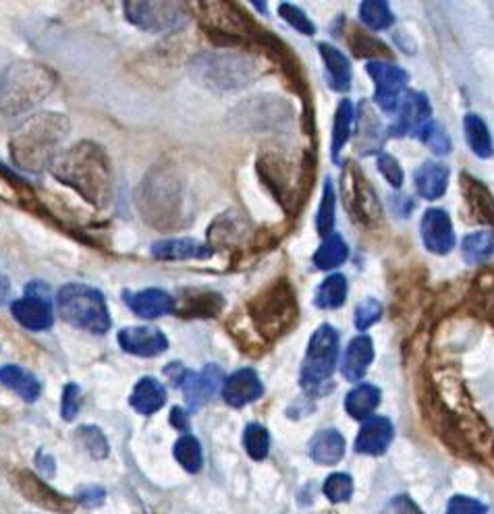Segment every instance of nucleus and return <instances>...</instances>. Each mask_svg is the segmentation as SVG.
Wrapping results in <instances>:
<instances>
[{
    "label": "nucleus",
    "instance_id": "f257e3e1",
    "mask_svg": "<svg viewBox=\"0 0 494 514\" xmlns=\"http://www.w3.org/2000/svg\"><path fill=\"white\" fill-rule=\"evenodd\" d=\"M50 173L63 185L77 191L98 210H104L113 199L115 177L113 166L102 146L94 141H79V144L61 150L50 164Z\"/></svg>",
    "mask_w": 494,
    "mask_h": 514
},
{
    "label": "nucleus",
    "instance_id": "f03ea898",
    "mask_svg": "<svg viewBox=\"0 0 494 514\" xmlns=\"http://www.w3.org/2000/svg\"><path fill=\"white\" fill-rule=\"evenodd\" d=\"M69 129V119L59 112H40L25 119L11 137L13 162L30 173H42L61 152Z\"/></svg>",
    "mask_w": 494,
    "mask_h": 514
},
{
    "label": "nucleus",
    "instance_id": "7ed1b4c3",
    "mask_svg": "<svg viewBox=\"0 0 494 514\" xmlns=\"http://www.w3.org/2000/svg\"><path fill=\"white\" fill-rule=\"evenodd\" d=\"M57 88V77L42 65H11L0 79V110L5 114L23 112L40 104Z\"/></svg>",
    "mask_w": 494,
    "mask_h": 514
},
{
    "label": "nucleus",
    "instance_id": "20e7f679",
    "mask_svg": "<svg viewBox=\"0 0 494 514\" xmlns=\"http://www.w3.org/2000/svg\"><path fill=\"white\" fill-rule=\"evenodd\" d=\"M191 73L210 90L227 92L250 85L258 75V63L239 52H206L191 63Z\"/></svg>",
    "mask_w": 494,
    "mask_h": 514
},
{
    "label": "nucleus",
    "instance_id": "39448f33",
    "mask_svg": "<svg viewBox=\"0 0 494 514\" xmlns=\"http://www.w3.org/2000/svg\"><path fill=\"white\" fill-rule=\"evenodd\" d=\"M59 313L61 318L90 334H106L111 330V313H108L104 295L88 287V284L71 282L59 291Z\"/></svg>",
    "mask_w": 494,
    "mask_h": 514
},
{
    "label": "nucleus",
    "instance_id": "423d86ee",
    "mask_svg": "<svg viewBox=\"0 0 494 514\" xmlns=\"http://www.w3.org/2000/svg\"><path fill=\"white\" fill-rule=\"evenodd\" d=\"M252 320L256 330L272 340L287 334L297 320V301L295 291L287 280L272 282L266 291H262L250 303Z\"/></svg>",
    "mask_w": 494,
    "mask_h": 514
},
{
    "label": "nucleus",
    "instance_id": "0eeeda50",
    "mask_svg": "<svg viewBox=\"0 0 494 514\" xmlns=\"http://www.w3.org/2000/svg\"><path fill=\"white\" fill-rule=\"evenodd\" d=\"M339 363V332L331 324H322L312 334L301 365V386L316 390L331 380Z\"/></svg>",
    "mask_w": 494,
    "mask_h": 514
},
{
    "label": "nucleus",
    "instance_id": "6e6552de",
    "mask_svg": "<svg viewBox=\"0 0 494 514\" xmlns=\"http://www.w3.org/2000/svg\"><path fill=\"white\" fill-rule=\"evenodd\" d=\"M198 13V19L210 36L225 42H243L258 38L260 30L237 5L231 3H200L191 7Z\"/></svg>",
    "mask_w": 494,
    "mask_h": 514
},
{
    "label": "nucleus",
    "instance_id": "1a4fd4ad",
    "mask_svg": "<svg viewBox=\"0 0 494 514\" xmlns=\"http://www.w3.org/2000/svg\"><path fill=\"white\" fill-rule=\"evenodd\" d=\"M258 175L262 183L277 197V202L285 210H293L295 202H299V193L310 187L304 179V170H297L295 164L281 154H264L258 160Z\"/></svg>",
    "mask_w": 494,
    "mask_h": 514
},
{
    "label": "nucleus",
    "instance_id": "9d476101",
    "mask_svg": "<svg viewBox=\"0 0 494 514\" xmlns=\"http://www.w3.org/2000/svg\"><path fill=\"white\" fill-rule=\"evenodd\" d=\"M341 193H343V204L347 212L362 222L364 226H378L382 222V208L378 204L376 191L370 187L362 170L347 162L343 166V177H341Z\"/></svg>",
    "mask_w": 494,
    "mask_h": 514
},
{
    "label": "nucleus",
    "instance_id": "9b49d317",
    "mask_svg": "<svg viewBox=\"0 0 494 514\" xmlns=\"http://www.w3.org/2000/svg\"><path fill=\"white\" fill-rule=\"evenodd\" d=\"M127 19L146 32H175L187 23V7L167 0H142L123 5Z\"/></svg>",
    "mask_w": 494,
    "mask_h": 514
},
{
    "label": "nucleus",
    "instance_id": "f8f14e48",
    "mask_svg": "<svg viewBox=\"0 0 494 514\" xmlns=\"http://www.w3.org/2000/svg\"><path fill=\"white\" fill-rule=\"evenodd\" d=\"M366 71L376 85L374 102L384 112H395L401 96L405 94V85L409 79L407 73L399 65L387 61H370Z\"/></svg>",
    "mask_w": 494,
    "mask_h": 514
},
{
    "label": "nucleus",
    "instance_id": "ddd939ff",
    "mask_svg": "<svg viewBox=\"0 0 494 514\" xmlns=\"http://www.w3.org/2000/svg\"><path fill=\"white\" fill-rule=\"evenodd\" d=\"M397 123L389 129L393 137L420 135L422 129L432 123V108L422 92H405L397 106Z\"/></svg>",
    "mask_w": 494,
    "mask_h": 514
},
{
    "label": "nucleus",
    "instance_id": "4468645a",
    "mask_svg": "<svg viewBox=\"0 0 494 514\" xmlns=\"http://www.w3.org/2000/svg\"><path fill=\"white\" fill-rule=\"evenodd\" d=\"M15 485L27 500L44 510H52L59 514H71L75 508V502L71 498L59 494L57 490H52L46 481H42L32 471H17Z\"/></svg>",
    "mask_w": 494,
    "mask_h": 514
},
{
    "label": "nucleus",
    "instance_id": "2eb2a0df",
    "mask_svg": "<svg viewBox=\"0 0 494 514\" xmlns=\"http://www.w3.org/2000/svg\"><path fill=\"white\" fill-rule=\"evenodd\" d=\"M223 382V369L218 365H206L202 371H187L179 388L183 390L189 411H198L210 403Z\"/></svg>",
    "mask_w": 494,
    "mask_h": 514
},
{
    "label": "nucleus",
    "instance_id": "dca6fc26",
    "mask_svg": "<svg viewBox=\"0 0 494 514\" xmlns=\"http://www.w3.org/2000/svg\"><path fill=\"white\" fill-rule=\"evenodd\" d=\"M177 191L171 179L158 177L156 181H146V195L140 199L144 214L154 224H162L167 218H177Z\"/></svg>",
    "mask_w": 494,
    "mask_h": 514
},
{
    "label": "nucleus",
    "instance_id": "f3484780",
    "mask_svg": "<svg viewBox=\"0 0 494 514\" xmlns=\"http://www.w3.org/2000/svg\"><path fill=\"white\" fill-rule=\"evenodd\" d=\"M420 231H422V241L430 253L447 255L455 249L453 222L445 210H438V208L428 210L422 216Z\"/></svg>",
    "mask_w": 494,
    "mask_h": 514
},
{
    "label": "nucleus",
    "instance_id": "a211bd4d",
    "mask_svg": "<svg viewBox=\"0 0 494 514\" xmlns=\"http://www.w3.org/2000/svg\"><path fill=\"white\" fill-rule=\"evenodd\" d=\"M119 345L125 353L135 357H156L169 349V338L158 328L135 326L119 332Z\"/></svg>",
    "mask_w": 494,
    "mask_h": 514
},
{
    "label": "nucleus",
    "instance_id": "6ab92c4d",
    "mask_svg": "<svg viewBox=\"0 0 494 514\" xmlns=\"http://www.w3.org/2000/svg\"><path fill=\"white\" fill-rule=\"evenodd\" d=\"M264 394V386L260 376L256 374L254 369L245 367L231 374L225 382H223V398L229 407L241 409L245 405H250Z\"/></svg>",
    "mask_w": 494,
    "mask_h": 514
},
{
    "label": "nucleus",
    "instance_id": "aec40b11",
    "mask_svg": "<svg viewBox=\"0 0 494 514\" xmlns=\"http://www.w3.org/2000/svg\"><path fill=\"white\" fill-rule=\"evenodd\" d=\"M247 237H250V222L243 218V214H223L216 218L208 231V247L210 249H235Z\"/></svg>",
    "mask_w": 494,
    "mask_h": 514
},
{
    "label": "nucleus",
    "instance_id": "412c9836",
    "mask_svg": "<svg viewBox=\"0 0 494 514\" xmlns=\"http://www.w3.org/2000/svg\"><path fill=\"white\" fill-rule=\"evenodd\" d=\"M395 438V427L387 417H370L355 438V452L368 456H382Z\"/></svg>",
    "mask_w": 494,
    "mask_h": 514
},
{
    "label": "nucleus",
    "instance_id": "4be33fe9",
    "mask_svg": "<svg viewBox=\"0 0 494 514\" xmlns=\"http://www.w3.org/2000/svg\"><path fill=\"white\" fill-rule=\"evenodd\" d=\"M384 129L378 114L368 100H362L358 106V127H355V150L362 156L380 154L384 144Z\"/></svg>",
    "mask_w": 494,
    "mask_h": 514
},
{
    "label": "nucleus",
    "instance_id": "5701e85b",
    "mask_svg": "<svg viewBox=\"0 0 494 514\" xmlns=\"http://www.w3.org/2000/svg\"><path fill=\"white\" fill-rule=\"evenodd\" d=\"M11 311H13V318L27 330L32 332H40V330H48L54 322L52 318V305L50 301L40 295V293H34V295H25L21 299H17L13 305H11Z\"/></svg>",
    "mask_w": 494,
    "mask_h": 514
},
{
    "label": "nucleus",
    "instance_id": "b1692460",
    "mask_svg": "<svg viewBox=\"0 0 494 514\" xmlns=\"http://www.w3.org/2000/svg\"><path fill=\"white\" fill-rule=\"evenodd\" d=\"M129 309L144 320H156L175 311V299L160 289H146L140 293H125Z\"/></svg>",
    "mask_w": 494,
    "mask_h": 514
},
{
    "label": "nucleus",
    "instance_id": "393cba45",
    "mask_svg": "<svg viewBox=\"0 0 494 514\" xmlns=\"http://www.w3.org/2000/svg\"><path fill=\"white\" fill-rule=\"evenodd\" d=\"M461 193L474 220L494 226V197L490 189L470 175H461Z\"/></svg>",
    "mask_w": 494,
    "mask_h": 514
},
{
    "label": "nucleus",
    "instance_id": "a878e982",
    "mask_svg": "<svg viewBox=\"0 0 494 514\" xmlns=\"http://www.w3.org/2000/svg\"><path fill=\"white\" fill-rule=\"evenodd\" d=\"M152 255L164 262H183V260H206L212 249L194 239H164L152 245Z\"/></svg>",
    "mask_w": 494,
    "mask_h": 514
},
{
    "label": "nucleus",
    "instance_id": "bb28decb",
    "mask_svg": "<svg viewBox=\"0 0 494 514\" xmlns=\"http://www.w3.org/2000/svg\"><path fill=\"white\" fill-rule=\"evenodd\" d=\"M372 361H374L372 338L366 334L355 336L349 342V347L343 357V376L349 382H360L366 376V371Z\"/></svg>",
    "mask_w": 494,
    "mask_h": 514
},
{
    "label": "nucleus",
    "instance_id": "cd10ccee",
    "mask_svg": "<svg viewBox=\"0 0 494 514\" xmlns=\"http://www.w3.org/2000/svg\"><path fill=\"white\" fill-rule=\"evenodd\" d=\"M414 183L420 197L434 202V199L443 197L449 187V168L441 162H424L416 170Z\"/></svg>",
    "mask_w": 494,
    "mask_h": 514
},
{
    "label": "nucleus",
    "instance_id": "c85d7f7f",
    "mask_svg": "<svg viewBox=\"0 0 494 514\" xmlns=\"http://www.w3.org/2000/svg\"><path fill=\"white\" fill-rule=\"evenodd\" d=\"M322 63L326 69V81L335 92H347L351 88V65L347 56L331 44H318Z\"/></svg>",
    "mask_w": 494,
    "mask_h": 514
},
{
    "label": "nucleus",
    "instance_id": "c756f323",
    "mask_svg": "<svg viewBox=\"0 0 494 514\" xmlns=\"http://www.w3.org/2000/svg\"><path fill=\"white\" fill-rule=\"evenodd\" d=\"M131 407L142 415H154L167 403V388H164L156 378H142L135 384L131 398Z\"/></svg>",
    "mask_w": 494,
    "mask_h": 514
},
{
    "label": "nucleus",
    "instance_id": "7c9ffc66",
    "mask_svg": "<svg viewBox=\"0 0 494 514\" xmlns=\"http://www.w3.org/2000/svg\"><path fill=\"white\" fill-rule=\"evenodd\" d=\"M0 384L21 396L25 403H36L42 392V384L38 382V378L19 365L0 367Z\"/></svg>",
    "mask_w": 494,
    "mask_h": 514
},
{
    "label": "nucleus",
    "instance_id": "2f4dec72",
    "mask_svg": "<svg viewBox=\"0 0 494 514\" xmlns=\"http://www.w3.org/2000/svg\"><path fill=\"white\" fill-rule=\"evenodd\" d=\"M310 456L318 465H337L345 456V438L337 430H322L310 442Z\"/></svg>",
    "mask_w": 494,
    "mask_h": 514
},
{
    "label": "nucleus",
    "instance_id": "473e14b6",
    "mask_svg": "<svg viewBox=\"0 0 494 514\" xmlns=\"http://www.w3.org/2000/svg\"><path fill=\"white\" fill-rule=\"evenodd\" d=\"M380 405V388L374 384H358L355 386L347 398H345V409L353 419L366 421L374 417V411Z\"/></svg>",
    "mask_w": 494,
    "mask_h": 514
},
{
    "label": "nucleus",
    "instance_id": "72a5a7b5",
    "mask_svg": "<svg viewBox=\"0 0 494 514\" xmlns=\"http://www.w3.org/2000/svg\"><path fill=\"white\" fill-rule=\"evenodd\" d=\"M349 257V247L345 243V239L337 233L328 235L322 245L318 247V251L314 253V266L318 270H335L337 266H341Z\"/></svg>",
    "mask_w": 494,
    "mask_h": 514
},
{
    "label": "nucleus",
    "instance_id": "f704fd0d",
    "mask_svg": "<svg viewBox=\"0 0 494 514\" xmlns=\"http://www.w3.org/2000/svg\"><path fill=\"white\" fill-rule=\"evenodd\" d=\"M461 255H463V260L472 266L494 260V233L482 231V233H474L470 237H465L463 245H461Z\"/></svg>",
    "mask_w": 494,
    "mask_h": 514
},
{
    "label": "nucleus",
    "instance_id": "c9c22d12",
    "mask_svg": "<svg viewBox=\"0 0 494 514\" xmlns=\"http://www.w3.org/2000/svg\"><path fill=\"white\" fill-rule=\"evenodd\" d=\"M347 291V278L343 274H333L316 289L314 303L318 309H339L347 299Z\"/></svg>",
    "mask_w": 494,
    "mask_h": 514
},
{
    "label": "nucleus",
    "instance_id": "e433bc0d",
    "mask_svg": "<svg viewBox=\"0 0 494 514\" xmlns=\"http://www.w3.org/2000/svg\"><path fill=\"white\" fill-rule=\"evenodd\" d=\"M465 139H468L470 150L478 158H490L492 156V137L486 127V123L478 117V114H468L463 121Z\"/></svg>",
    "mask_w": 494,
    "mask_h": 514
},
{
    "label": "nucleus",
    "instance_id": "4c0bfd02",
    "mask_svg": "<svg viewBox=\"0 0 494 514\" xmlns=\"http://www.w3.org/2000/svg\"><path fill=\"white\" fill-rule=\"evenodd\" d=\"M355 119V110L353 104L349 100H341V104L337 106V114H335V125H333V146H331V154L333 160L339 164L341 162V150L345 148L347 139L351 135V125Z\"/></svg>",
    "mask_w": 494,
    "mask_h": 514
},
{
    "label": "nucleus",
    "instance_id": "58836bf2",
    "mask_svg": "<svg viewBox=\"0 0 494 514\" xmlns=\"http://www.w3.org/2000/svg\"><path fill=\"white\" fill-rule=\"evenodd\" d=\"M173 454L177 463L187 471V473H200L202 465H204V454H202V446L194 436H181L173 448Z\"/></svg>",
    "mask_w": 494,
    "mask_h": 514
},
{
    "label": "nucleus",
    "instance_id": "ea45409f",
    "mask_svg": "<svg viewBox=\"0 0 494 514\" xmlns=\"http://www.w3.org/2000/svg\"><path fill=\"white\" fill-rule=\"evenodd\" d=\"M189 297L183 299V309L181 313L185 318H191V316H198V318H210L214 316V313L221 311L223 307V299L221 295H214V293H196L191 291L187 293Z\"/></svg>",
    "mask_w": 494,
    "mask_h": 514
},
{
    "label": "nucleus",
    "instance_id": "a19ab883",
    "mask_svg": "<svg viewBox=\"0 0 494 514\" xmlns=\"http://www.w3.org/2000/svg\"><path fill=\"white\" fill-rule=\"evenodd\" d=\"M360 19L372 32L389 30L395 21L391 7L384 3V0H366V3H362Z\"/></svg>",
    "mask_w": 494,
    "mask_h": 514
},
{
    "label": "nucleus",
    "instance_id": "79ce46f5",
    "mask_svg": "<svg viewBox=\"0 0 494 514\" xmlns=\"http://www.w3.org/2000/svg\"><path fill=\"white\" fill-rule=\"evenodd\" d=\"M335 210H337L335 187H333L331 179H326L324 191H322V202H320V208H318V218H316V228H318V235L322 239H326L328 235H333Z\"/></svg>",
    "mask_w": 494,
    "mask_h": 514
},
{
    "label": "nucleus",
    "instance_id": "37998d69",
    "mask_svg": "<svg viewBox=\"0 0 494 514\" xmlns=\"http://www.w3.org/2000/svg\"><path fill=\"white\" fill-rule=\"evenodd\" d=\"M349 46L353 50L355 56H360V59H382V56H389L391 50L384 46L380 40H376L374 36L362 32V30H351V34L347 36Z\"/></svg>",
    "mask_w": 494,
    "mask_h": 514
},
{
    "label": "nucleus",
    "instance_id": "c03bdc74",
    "mask_svg": "<svg viewBox=\"0 0 494 514\" xmlns=\"http://www.w3.org/2000/svg\"><path fill=\"white\" fill-rule=\"evenodd\" d=\"M243 446L254 461H264L270 452V434L260 423H250L243 432Z\"/></svg>",
    "mask_w": 494,
    "mask_h": 514
},
{
    "label": "nucleus",
    "instance_id": "a18cd8bd",
    "mask_svg": "<svg viewBox=\"0 0 494 514\" xmlns=\"http://www.w3.org/2000/svg\"><path fill=\"white\" fill-rule=\"evenodd\" d=\"M77 440L81 442V446L86 448V452L92 456L94 461L106 459L108 452H111V448H108L106 436L102 434V430H100V427H96V425L79 427V430H77Z\"/></svg>",
    "mask_w": 494,
    "mask_h": 514
},
{
    "label": "nucleus",
    "instance_id": "49530a36",
    "mask_svg": "<svg viewBox=\"0 0 494 514\" xmlns=\"http://www.w3.org/2000/svg\"><path fill=\"white\" fill-rule=\"evenodd\" d=\"M324 496L333 504L349 502L353 496V479L347 473H333L324 481Z\"/></svg>",
    "mask_w": 494,
    "mask_h": 514
},
{
    "label": "nucleus",
    "instance_id": "de8ad7c7",
    "mask_svg": "<svg viewBox=\"0 0 494 514\" xmlns=\"http://www.w3.org/2000/svg\"><path fill=\"white\" fill-rule=\"evenodd\" d=\"M420 137V141L422 144L428 148V150H432L434 154H441V156H445V154H449L451 152V139H449V135H447V131L438 125V123H428L424 129H422V133L418 135Z\"/></svg>",
    "mask_w": 494,
    "mask_h": 514
},
{
    "label": "nucleus",
    "instance_id": "09e8293b",
    "mask_svg": "<svg viewBox=\"0 0 494 514\" xmlns=\"http://www.w3.org/2000/svg\"><path fill=\"white\" fill-rule=\"evenodd\" d=\"M382 316V305L380 301L368 297L364 299L358 307H355V318H353V324L355 328H358L360 332H366L370 326H374Z\"/></svg>",
    "mask_w": 494,
    "mask_h": 514
},
{
    "label": "nucleus",
    "instance_id": "8fccbe9b",
    "mask_svg": "<svg viewBox=\"0 0 494 514\" xmlns=\"http://www.w3.org/2000/svg\"><path fill=\"white\" fill-rule=\"evenodd\" d=\"M279 13H281V17H283L291 27H295V30H297L299 34H304V36H314V34H316L314 23L308 19V15H306L304 11H301L299 7L289 5V3H283V5L279 7Z\"/></svg>",
    "mask_w": 494,
    "mask_h": 514
},
{
    "label": "nucleus",
    "instance_id": "3c124183",
    "mask_svg": "<svg viewBox=\"0 0 494 514\" xmlns=\"http://www.w3.org/2000/svg\"><path fill=\"white\" fill-rule=\"evenodd\" d=\"M84 405V398H81V390L77 384H67L63 390V405H61V415L65 421H73Z\"/></svg>",
    "mask_w": 494,
    "mask_h": 514
},
{
    "label": "nucleus",
    "instance_id": "603ef678",
    "mask_svg": "<svg viewBox=\"0 0 494 514\" xmlns=\"http://www.w3.org/2000/svg\"><path fill=\"white\" fill-rule=\"evenodd\" d=\"M378 168L382 177L387 179L395 189H399L403 185V168L399 166L397 158L391 154H378Z\"/></svg>",
    "mask_w": 494,
    "mask_h": 514
},
{
    "label": "nucleus",
    "instance_id": "864d4df0",
    "mask_svg": "<svg viewBox=\"0 0 494 514\" xmlns=\"http://www.w3.org/2000/svg\"><path fill=\"white\" fill-rule=\"evenodd\" d=\"M447 514H488V508L476 498L453 496L447 506Z\"/></svg>",
    "mask_w": 494,
    "mask_h": 514
},
{
    "label": "nucleus",
    "instance_id": "5fc2aeb1",
    "mask_svg": "<svg viewBox=\"0 0 494 514\" xmlns=\"http://www.w3.org/2000/svg\"><path fill=\"white\" fill-rule=\"evenodd\" d=\"M380 514H424V512L409 496H395L391 502H387V506L382 508Z\"/></svg>",
    "mask_w": 494,
    "mask_h": 514
},
{
    "label": "nucleus",
    "instance_id": "6e6d98bb",
    "mask_svg": "<svg viewBox=\"0 0 494 514\" xmlns=\"http://www.w3.org/2000/svg\"><path fill=\"white\" fill-rule=\"evenodd\" d=\"M104 490L102 488H81L75 502L81 506H88V508H96L104 502Z\"/></svg>",
    "mask_w": 494,
    "mask_h": 514
},
{
    "label": "nucleus",
    "instance_id": "4d7b16f0",
    "mask_svg": "<svg viewBox=\"0 0 494 514\" xmlns=\"http://www.w3.org/2000/svg\"><path fill=\"white\" fill-rule=\"evenodd\" d=\"M164 374H167L173 380V384L181 386V382H183V378L187 374V369H183L181 363H171L167 369H164Z\"/></svg>",
    "mask_w": 494,
    "mask_h": 514
},
{
    "label": "nucleus",
    "instance_id": "13d9d810",
    "mask_svg": "<svg viewBox=\"0 0 494 514\" xmlns=\"http://www.w3.org/2000/svg\"><path fill=\"white\" fill-rule=\"evenodd\" d=\"M171 423L177 427V430H181V432H187V427H189V419H187V413H185L181 407H175V409L171 411Z\"/></svg>",
    "mask_w": 494,
    "mask_h": 514
}]
</instances>
